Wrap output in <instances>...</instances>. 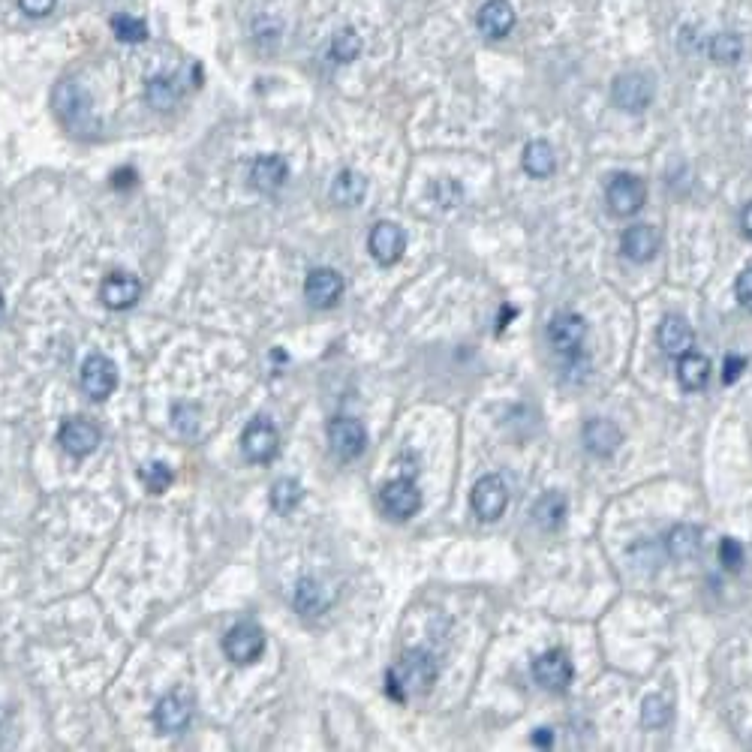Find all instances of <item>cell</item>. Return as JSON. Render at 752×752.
Wrapping results in <instances>:
<instances>
[{
	"instance_id": "6da1fadb",
	"label": "cell",
	"mask_w": 752,
	"mask_h": 752,
	"mask_svg": "<svg viewBox=\"0 0 752 752\" xmlns=\"http://www.w3.org/2000/svg\"><path fill=\"white\" fill-rule=\"evenodd\" d=\"M440 674L437 659L428 650H407L386 674V692L395 701H410V698H422L434 689Z\"/></svg>"
},
{
	"instance_id": "7a4b0ae2",
	"label": "cell",
	"mask_w": 752,
	"mask_h": 752,
	"mask_svg": "<svg viewBox=\"0 0 752 752\" xmlns=\"http://www.w3.org/2000/svg\"><path fill=\"white\" fill-rule=\"evenodd\" d=\"M52 109L61 118L64 127H70L73 133H91L94 127V106L88 91L76 82V79H64L55 85L52 91Z\"/></svg>"
},
{
	"instance_id": "3957f363",
	"label": "cell",
	"mask_w": 752,
	"mask_h": 752,
	"mask_svg": "<svg viewBox=\"0 0 752 752\" xmlns=\"http://www.w3.org/2000/svg\"><path fill=\"white\" fill-rule=\"evenodd\" d=\"M605 202H608L611 214L632 217L647 202V184L632 172H617V175H611V181L605 187Z\"/></svg>"
},
{
	"instance_id": "277c9868",
	"label": "cell",
	"mask_w": 752,
	"mask_h": 752,
	"mask_svg": "<svg viewBox=\"0 0 752 752\" xmlns=\"http://www.w3.org/2000/svg\"><path fill=\"white\" fill-rule=\"evenodd\" d=\"M653 94H656V85L647 73H620L611 85V103L620 109V112H644L650 103H653Z\"/></svg>"
},
{
	"instance_id": "5b68a950",
	"label": "cell",
	"mask_w": 752,
	"mask_h": 752,
	"mask_svg": "<svg viewBox=\"0 0 752 752\" xmlns=\"http://www.w3.org/2000/svg\"><path fill=\"white\" fill-rule=\"evenodd\" d=\"M584 340H587V322H584V316H578L575 310H560V313L551 316V322H548V343L560 355L578 358Z\"/></svg>"
},
{
	"instance_id": "8992f818",
	"label": "cell",
	"mask_w": 752,
	"mask_h": 752,
	"mask_svg": "<svg viewBox=\"0 0 752 752\" xmlns=\"http://www.w3.org/2000/svg\"><path fill=\"white\" fill-rule=\"evenodd\" d=\"M328 446L340 461H355L367 449V428L352 416H337L328 422Z\"/></svg>"
},
{
	"instance_id": "52a82bcc",
	"label": "cell",
	"mask_w": 752,
	"mask_h": 752,
	"mask_svg": "<svg viewBox=\"0 0 752 752\" xmlns=\"http://www.w3.org/2000/svg\"><path fill=\"white\" fill-rule=\"evenodd\" d=\"M241 452L250 464H271L280 452V434L268 419H253L241 434Z\"/></svg>"
},
{
	"instance_id": "ba28073f",
	"label": "cell",
	"mask_w": 752,
	"mask_h": 752,
	"mask_svg": "<svg viewBox=\"0 0 752 752\" xmlns=\"http://www.w3.org/2000/svg\"><path fill=\"white\" fill-rule=\"evenodd\" d=\"M367 250H370V256L376 262L386 265V268L398 265L404 250H407V232L392 220H380L367 235Z\"/></svg>"
},
{
	"instance_id": "9c48e42d",
	"label": "cell",
	"mask_w": 752,
	"mask_h": 752,
	"mask_svg": "<svg viewBox=\"0 0 752 752\" xmlns=\"http://www.w3.org/2000/svg\"><path fill=\"white\" fill-rule=\"evenodd\" d=\"M470 506H473V512H476V518H482V521H497V518L506 512V506H509V488H506V482H503L497 473L482 476V479L473 485Z\"/></svg>"
},
{
	"instance_id": "30bf717a",
	"label": "cell",
	"mask_w": 752,
	"mask_h": 752,
	"mask_svg": "<svg viewBox=\"0 0 752 752\" xmlns=\"http://www.w3.org/2000/svg\"><path fill=\"white\" fill-rule=\"evenodd\" d=\"M265 650V632L256 623H238L223 635V653L235 665H250Z\"/></svg>"
},
{
	"instance_id": "8fae6325",
	"label": "cell",
	"mask_w": 752,
	"mask_h": 752,
	"mask_svg": "<svg viewBox=\"0 0 752 752\" xmlns=\"http://www.w3.org/2000/svg\"><path fill=\"white\" fill-rule=\"evenodd\" d=\"M533 677L542 689L548 692H563L569 689L572 677H575V668H572V659L566 650H545L533 659Z\"/></svg>"
},
{
	"instance_id": "7c38bea8",
	"label": "cell",
	"mask_w": 752,
	"mask_h": 752,
	"mask_svg": "<svg viewBox=\"0 0 752 752\" xmlns=\"http://www.w3.org/2000/svg\"><path fill=\"white\" fill-rule=\"evenodd\" d=\"M82 389L94 398V401H106L115 389H118V367L109 355L94 352L85 358L82 364Z\"/></svg>"
},
{
	"instance_id": "4fadbf2b",
	"label": "cell",
	"mask_w": 752,
	"mask_h": 752,
	"mask_svg": "<svg viewBox=\"0 0 752 752\" xmlns=\"http://www.w3.org/2000/svg\"><path fill=\"white\" fill-rule=\"evenodd\" d=\"M380 503L386 509V515H392L395 521H410L419 509H422V491L416 488L413 479H392L383 485L380 491Z\"/></svg>"
},
{
	"instance_id": "5bb4252c",
	"label": "cell",
	"mask_w": 752,
	"mask_h": 752,
	"mask_svg": "<svg viewBox=\"0 0 752 752\" xmlns=\"http://www.w3.org/2000/svg\"><path fill=\"white\" fill-rule=\"evenodd\" d=\"M100 298L112 310H130L142 298V280L130 271H112L100 283Z\"/></svg>"
},
{
	"instance_id": "9a60e30c",
	"label": "cell",
	"mask_w": 752,
	"mask_h": 752,
	"mask_svg": "<svg viewBox=\"0 0 752 752\" xmlns=\"http://www.w3.org/2000/svg\"><path fill=\"white\" fill-rule=\"evenodd\" d=\"M304 295L313 307L328 310L343 298V277L334 268H313L304 280Z\"/></svg>"
},
{
	"instance_id": "2e32d148",
	"label": "cell",
	"mask_w": 752,
	"mask_h": 752,
	"mask_svg": "<svg viewBox=\"0 0 752 752\" xmlns=\"http://www.w3.org/2000/svg\"><path fill=\"white\" fill-rule=\"evenodd\" d=\"M581 440L584 449L596 458H611L620 446H623V431L611 422V419H587L581 428Z\"/></svg>"
},
{
	"instance_id": "e0dca14e",
	"label": "cell",
	"mask_w": 752,
	"mask_h": 752,
	"mask_svg": "<svg viewBox=\"0 0 752 752\" xmlns=\"http://www.w3.org/2000/svg\"><path fill=\"white\" fill-rule=\"evenodd\" d=\"M515 10L509 0H488L476 16V28L485 40H506L515 31Z\"/></svg>"
},
{
	"instance_id": "ac0fdd59",
	"label": "cell",
	"mask_w": 752,
	"mask_h": 752,
	"mask_svg": "<svg viewBox=\"0 0 752 752\" xmlns=\"http://www.w3.org/2000/svg\"><path fill=\"white\" fill-rule=\"evenodd\" d=\"M100 428L88 419H70L61 425L58 431V443L64 446V452H70L73 458H88L97 446H100Z\"/></svg>"
},
{
	"instance_id": "d6986e66",
	"label": "cell",
	"mask_w": 752,
	"mask_h": 752,
	"mask_svg": "<svg viewBox=\"0 0 752 752\" xmlns=\"http://www.w3.org/2000/svg\"><path fill=\"white\" fill-rule=\"evenodd\" d=\"M656 340H659V349H662L665 355L680 358V355H686V352L695 346V331H692V325H689L683 316L668 313V316L659 322V328H656Z\"/></svg>"
},
{
	"instance_id": "ffe728a7",
	"label": "cell",
	"mask_w": 752,
	"mask_h": 752,
	"mask_svg": "<svg viewBox=\"0 0 752 752\" xmlns=\"http://www.w3.org/2000/svg\"><path fill=\"white\" fill-rule=\"evenodd\" d=\"M620 253L629 259V262H650L656 253H659V232L650 226V223H635L629 226L623 235H620Z\"/></svg>"
},
{
	"instance_id": "44dd1931",
	"label": "cell",
	"mask_w": 752,
	"mask_h": 752,
	"mask_svg": "<svg viewBox=\"0 0 752 752\" xmlns=\"http://www.w3.org/2000/svg\"><path fill=\"white\" fill-rule=\"evenodd\" d=\"M286 178H289V166L277 154L256 157L253 166H250V187L259 190V193H265V196L277 193L286 184Z\"/></svg>"
},
{
	"instance_id": "7402d4cb",
	"label": "cell",
	"mask_w": 752,
	"mask_h": 752,
	"mask_svg": "<svg viewBox=\"0 0 752 752\" xmlns=\"http://www.w3.org/2000/svg\"><path fill=\"white\" fill-rule=\"evenodd\" d=\"M190 716H193V707H190V701H187L184 695H178V692L160 698L157 707H154V725H157L160 731H169V734L184 731V728L190 725Z\"/></svg>"
},
{
	"instance_id": "603a6c76",
	"label": "cell",
	"mask_w": 752,
	"mask_h": 752,
	"mask_svg": "<svg viewBox=\"0 0 752 752\" xmlns=\"http://www.w3.org/2000/svg\"><path fill=\"white\" fill-rule=\"evenodd\" d=\"M530 515H533V524H536L539 530L554 533V530L563 527V521H566V515H569V503H566V497H563L560 491H545V494L533 503Z\"/></svg>"
},
{
	"instance_id": "cb8c5ba5",
	"label": "cell",
	"mask_w": 752,
	"mask_h": 752,
	"mask_svg": "<svg viewBox=\"0 0 752 752\" xmlns=\"http://www.w3.org/2000/svg\"><path fill=\"white\" fill-rule=\"evenodd\" d=\"M367 196V178L355 169H340L331 181V202L340 208H358Z\"/></svg>"
},
{
	"instance_id": "d4e9b609",
	"label": "cell",
	"mask_w": 752,
	"mask_h": 752,
	"mask_svg": "<svg viewBox=\"0 0 752 752\" xmlns=\"http://www.w3.org/2000/svg\"><path fill=\"white\" fill-rule=\"evenodd\" d=\"M701 542H704L701 527H695V524H677L665 536V551L674 560H692V557H698Z\"/></svg>"
},
{
	"instance_id": "484cf974",
	"label": "cell",
	"mask_w": 752,
	"mask_h": 752,
	"mask_svg": "<svg viewBox=\"0 0 752 752\" xmlns=\"http://www.w3.org/2000/svg\"><path fill=\"white\" fill-rule=\"evenodd\" d=\"M521 166L530 178H551L557 169V154H554L551 142H545V139L527 142V148L521 154Z\"/></svg>"
},
{
	"instance_id": "4316f807",
	"label": "cell",
	"mask_w": 752,
	"mask_h": 752,
	"mask_svg": "<svg viewBox=\"0 0 752 752\" xmlns=\"http://www.w3.org/2000/svg\"><path fill=\"white\" fill-rule=\"evenodd\" d=\"M710 380V361L698 352H686L677 358V383L686 389V392H701Z\"/></svg>"
},
{
	"instance_id": "83f0119b",
	"label": "cell",
	"mask_w": 752,
	"mask_h": 752,
	"mask_svg": "<svg viewBox=\"0 0 752 752\" xmlns=\"http://www.w3.org/2000/svg\"><path fill=\"white\" fill-rule=\"evenodd\" d=\"M181 94H184V85H181L178 76H154V79L148 82V88H145V100H148V106L157 109V112L175 109L178 100H181Z\"/></svg>"
},
{
	"instance_id": "f1b7e54d",
	"label": "cell",
	"mask_w": 752,
	"mask_h": 752,
	"mask_svg": "<svg viewBox=\"0 0 752 752\" xmlns=\"http://www.w3.org/2000/svg\"><path fill=\"white\" fill-rule=\"evenodd\" d=\"M292 605H295V611L304 614V617L322 614V611L328 608V593H325V587H322L316 578H301L298 587H295Z\"/></svg>"
},
{
	"instance_id": "f546056e",
	"label": "cell",
	"mask_w": 752,
	"mask_h": 752,
	"mask_svg": "<svg viewBox=\"0 0 752 752\" xmlns=\"http://www.w3.org/2000/svg\"><path fill=\"white\" fill-rule=\"evenodd\" d=\"M707 55H710L713 64H722V67L737 64L743 58V40H740V34H734V31L713 34L710 43H707Z\"/></svg>"
},
{
	"instance_id": "4dcf8cb0",
	"label": "cell",
	"mask_w": 752,
	"mask_h": 752,
	"mask_svg": "<svg viewBox=\"0 0 752 752\" xmlns=\"http://www.w3.org/2000/svg\"><path fill=\"white\" fill-rule=\"evenodd\" d=\"M361 49H364V43H361L358 31H355V28H340V31L331 37L328 55H331V61H337V64H352V61L361 55Z\"/></svg>"
},
{
	"instance_id": "1f68e13d",
	"label": "cell",
	"mask_w": 752,
	"mask_h": 752,
	"mask_svg": "<svg viewBox=\"0 0 752 752\" xmlns=\"http://www.w3.org/2000/svg\"><path fill=\"white\" fill-rule=\"evenodd\" d=\"M301 500H304V488H301L295 479H280V482H274V488H271V509H274L277 515L295 512V509L301 506Z\"/></svg>"
},
{
	"instance_id": "d6a6232c",
	"label": "cell",
	"mask_w": 752,
	"mask_h": 752,
	"mask_svg": "<svg viewBox=\"0 0 752 752\" xmlns=\"http://www.w3.org/2000/svg\"><path fill=\"white\" fill-rule=\"evenodd\" d=\"M674 716V707L665 695H647L641 701V722L647 728H665Z\"/></svg>"
},
{
	"instance_id": "836d02e7",
	"label": "cell",
	"mask_w": 752,
	"mask_h": 752,
	"mask_svg": "<svg viewBox=\"0 0 752 752\" xmlns=\"http://www.w3.org/2000/svg\"><path fill=\"white\" fill-rule=\"evenodd\" d=\"M112 34H115L121 43H130V46H136V43H145V40H148V28H145V22H142V19H136V16H127V13H118V16L112 19Z\"/></svg>"
},
{
	"instance_id": "e575fe53",
	"label": "cell",
	"mask_w": 752,
	"mask_h": 752,
	"mask_svg": "<svg viewBox=\"0 0 752 752\" xmlns=\"http://www.w3.org/2000/svg\"><path fill=\"white\" fill-rule=\"evenodd\" d=\"M139 479H142V485H145L151 494H163V491L172 485V470H169V464L154 461V464H148V467L139 470Z\"/></svg>"
},
{
	"instance_id": "d590c367",
	"label": "cell",
	"mask_w": 752,
	"mask_h": 752,
	"mask_svg": "<svg viewBox=\"0 0 752 752\" xmlns=\"http://www.w3.org/2000/svg\"><path fill=\"white\" fill-rule=\"evenodd\" d=\"M719 563H722L728 572H740V569H743V563H746L743 545H740L737 539L725 536V539L719 542Z\"/></svg>"
},
{
	"instance_id": "8d00e7d4",
	"label": "cell",
	"mask_w": 752,
	"mask_h": 752,
	"mask_svg": "<svg viewBox=\"0 0 752 752\" xmlns=\"http://www.w3.org/2000/svg\"><path fill=\"white\" fill-rule=\"evenodd\" d=\"M434 199H437L443 208H455V205L464 202V187H461L458 181H452V178H443V181L434 184Z\"/></svg>"
},
{
	"instance_id": "74e56055",
	"label": "cell",
	"mask_w": 752,
	"mask_h": 752,
	"mask_svg": "<svg viewBox=\"0 0 752 752\" xmlns=\"http://www.w3.org/2000/svg\"><path fill=\"white\" fill-rule=\"evenodd\" d=\"M196 416H199V410L190 407V404H178V407L172 410V422H175V428H178L184 437L196 434Z\"/></svg>"
},
{
	"instance_id": "f35d334b",
	"label": "cell",
	"mask_w": 752,
	"mask_h": 752,
	"mask_svg": "<svg viewBox=\"0 0 752 752\" xmlns=\"http://www.w3.org/2000/svg\"><path fill=\"white\" fill-rule=\"evenodd\" d=\"M734 298H737V304H740L743 310L752 313V265H749L746 271H740V277H737V283H734Z\"/></svg>"
},
{
	"instance_id": "ab89813d",
	"label": "cell",
	"mask_w": 752,
	"mask_h": 752,
	"mask_svg": "<svg viewBox=\"0 0 752 752\" xmlns=\"http://www.w3.org/2000/svg\"><path fill=\"white\" fill-rule=\"evenodd\" d=\"M746 358L743 355H725V364H722V383L725 386H731V383H737L740 380V376H743V370H746Z\"/></svg>"
},
{
	"instance_id": "60d3db41",
	"label": "cell",
	"mask_w": 752,
	"mask_h": 752,
	"mask_svg": "<svg viewBox=\"0 0 752 752\" xmlns=\"http://www.w3.org/2000/svg\"><path fill=\"white\" fill-rule=\"evenodd\" d=\"M19 4H22V10L31 19H43V16H49L58 7V0H19Z\"/></svg>"
},
{
	"instance_id": "b9f144b4",
	"label": "cell",
	"mask_w": 752,
	"mask_h": 752,
	"mask_svg": "<svg viewBox=\"0 0 752 752\" xmlns=\"http://www.w3.org/2000/svg\"><path fill=\"white\" fill-rule=\"evenodd\" d=\"M530 740H533V746H551L554 743V731L551 728H536Z\"/></svg>"
},
{
	"instance_id": "7bdbcfd3",
	"label": "cell",
	"mask_w": 752,
	"mask_h": 752,
	"mask_svg": "<svg viewBox=\"0 0 752 752\" xmlns=\"http://www.w3.org/2000/svg\"><path fill=\"white\" fill-rule=\"evenodd\" d=\"M740 229H743V235L752 241V202L740 211Z\"/></svg>"
},
{
	"instance_id": "ee69618b",
	"label": "cell",
	"mask_w": 752,
	"mask_h": 752,
	"mask_svg": "<svg viewBox=\"0 0 752 752\" xmlns=\"http://www.w3.org/2000/svg\"><path fill=\"white\" fill-rule=\"evenodd\" d=\"M130 184H136V172L133 169H124V172L115 175V187H130Z\"/></svg>"
},
{
	"instance_id": "f6af8a7d",
	"label": "cell",
	"mask_w": 752,
	"mask_h": 752,
	"mask_svg": "<svg viewBox=\"0 0 752 752\" xmlns=\"http://www.w3.org/2000/svg\"><path fill=\"white\" fill-rule=\"evenodd\" d=\"M4 313H7V304H4V295H0V319H4Z\"/></svg>"
}]
</instances>
